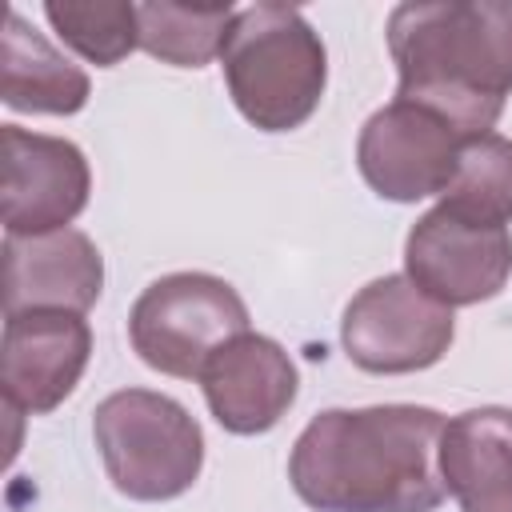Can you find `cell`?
<instances>
[{
	"label": "cell",
	"mask_w": 512,
	"mask_h": 512,
	"mask_svg": "<svg viewBox=\"0 0 512 512\" xmlns=\"http://www.w3.org/2000/svg\"><path fill=\"white\" fill-rule=\"evenodd\" d=\"M4 184L0 216L8 236H44L68 228L92 192V168L84 152L64 136L28 132L20 124L0 128Z\"/></svg>",
	"instance_id": "cell-9"
},
{
	"label": "cell",
	"mask_w": 512,
	"mask_h": 512,
	"mask_svg": "<svg viewBox=\"0 0 512 512\" xmlns=\"http://www.w3.org/2000/svg\"><path fill=\"white\" fill-rule=\"evenodd\" d=\"M440 208L476 224H512V140L480 132L460 144L456 176L440 192Z\"/></svg>",
	"instance_id": "cell-16"
},
{
	"label": "cell",
	"mask_w": 512,
	"mask_h": 512,
	"mask_svg": "<svg viewBox=\"0 0 512 512\" xmlns=\"http://www.w3.org/2000/svg\"><path fill=\"white\" fill-rule=\"evenodd\" d=\"M404 276L444 308L492 300L512 276V232L504 224L464 220L436 204L404 240Z\"/></svg>",
	"instance_id": "cell-8"
},
{
	"label": "cell",
	"mask_w": 512,
	"mask_h": 512,
	"mask_svg": "<svg viewBox=\"0 0 512 512\" xmlns=\"http://www.w3.org/2000/svg\"><path fill=\"white\" fill-rule=\"evenodd\" d=\"M200 388L216 424L232 436H260L284 420L300 376L292 356L260 332H240L216 348L200 372Z\"/></svg>",
	"instance_id": "cell-11"
},
{
	"label": "cell",
	"mask_w": 512,
	"mask_h": 512,
	"mask_svg": "<svg viewBox=\"0 0 512 512\" xmlns=\"http://www.w3.org/2000/svg\"><path fill=\"white\" fill-rule=\"evenodd\" d=\"M88 96H92L88 72L72 64L20 12H8L4 44H0V100L12 112L72 116L88 104Z\"/></svg>",
	"instance_id": "cell-14"
},
{
	"label": "cell",
	"mask_w": 512,
	"mask_h": 512,
	"mask_svg": "<svg viewBox=\"0 0 512 512\" xmlns=\"http://www.w3.org/2000/svg\"><path fill=\"white\" fill-rule=\"evenodd\" d=\"M240 332H248V308L240 292L212 272H168L152 280L128 312L136 356L176 380H200L208 356Z\"/></svg>",
	"instance_id": "cell-5"
},
{
	"label": "cell",
	"mask_w": 512,
	"mask_h": 512,
	"mask_svg": "<svg viewBox=\"0 0 512 512\" xmlns=\"http://www.w3.org/2000/svg\"><path fill=\"white\" fill-rule=\"evenodd\" d=\"M44 16L56 36L96 68H112L140 48L136 4L128 0H48Z\"/></svg>",
	"instance_id": "cell-17"
},
{
	"label": "cell",
	"mask_w": 512,
	"mask_h": 512,
	"mask_svg": "<svg viewBox=\"0 0 512 512\" xmlns=\"http://www.w3.org/2000/svg\"><path fill=\"white\" fill-rule=\"evenodd\" d=\"M440 480L460 512H512V408L484 404L444 420Z\"/></svg>",
	"instance_id": "cell-13"
},
{
	"label": "cell",
	"mask_w": 512,
	"mask_h": 512,
	"mask_svg": "<svg viewBox=\"0 0 512 512\" xmlns=\"http://www.w3.org/2000/svg\"><path fill=\"white\" fill-rule=\"evenodd\" d=\"M92 356V328L84 312L28 308L4 316L0 384L4 404L44 416L72 396Z\"/></svg>",
	"instance_id": "cell-10"
},
{
	"label": "cell",
	"mask_w": 512,
	"mask_h": 512,
	"mask_svg": "<svg viewBox=\"0 0 512 512\" xmlns=\"http://www.w3.org/2000/svg\"><path fill=\"white\" fill-rule=\"evenodd\" d=\"M456 336L452 308L416 288L404 272L364 284L340 320L348 360L376 376H404L432 368Z\"/></svg>",
	"instance_id": "cell-6"
},
{
	"label": "cell",
	"mask_w": 512,
	"mask_h": 512,
	"mask_svg": "<svg viewBox=\"0 0 512 512\" xmlns=\"http://www.w3.org/2000/svg\"><path fill=\"white\" fill-rule=\"evenodd\" d=\"M464 140L468 136L432 108L392 100L364 120L356 140V164L364 184L380 200L416 204L424 196H440L452 184Z\"/></svg>",
	"instance_id": "cell-7"
},
{
	"label": "cell",
	"mask_w": 512,
	"mask_h": 512,
	"mask_svg": "<svg viewBox=\"0 0 512 512\" xmlns=\"http://www.w3.org/2000/svg\"><path fill=\"white\" fill-rule=\"evenodd\" d=\"M444 416L424 404L328 408L296 436L288 480L316 512H436Z\"/></svg>",
	"instance_id": "cell-1"
},
{
	"label": "cell",
	"mask_w": 512,
	"mask_h": 512,
	"mask_svg": "<svg viewBox=\"0 0 512 512\" xmlns=\"http://www.w3.org/2000/svg\"><path fill=\"white\" fill-rule=\"evenodd\" d=\"M236 20L232 4H136L140 48L176 68H204L224 52L228 28Z\"/></svg>",
	"instance_id": "cell-15"
},
{
	"label": "cell",
	"mask_w": 512,
	"mask_h": 512,
	"mask_svg": "<svg viewBox=\"0 0 512 512\" xmlns=\"http://www.w3.org/2000/svg\"><path fill=\"white\" fill-rule=\"evenodd\" d=\"M220 68L232 104L260 132L300 128L320 108L328 84L324 40L304 12L288 4L236 8Z\"/></svg>",
	"instance_id": "cell-3"
},
{
	"label": "cell",
	"mask_w": 512,
	"mask_h": 512,
	"mask_svg": "<svg viewBox=\"0 0 512 512\" xmlns=\"http://www.w3.org/2000/svg\"><path fill=\"white\" fill-rule=\"evenodd\" d=\"M92 436L112 488L160 504L184 496L204 468V432L188 408L152 388H120L92 412Z\"/></svg>",
	"instance_id": "cell-4"
},
{
	"label": "cell",
	"mask_w": 512,
	"mask_h": 512,
	"mask_svg": "<svg viewBox=\"0 0 512 512\" xmlns=\"http://www.w3.org/2000/svg\"><path fill=\"white\" fill-rule=\"evenodd\" d=\"M104 288V260L88 232L4 236V316L28 308L88 312Z\"/></svg>",
	"instance_id": "cell-12"
},
{
	"label": "cell",
	"mask_w": 512,
	"mask_h": 512,
	"mask_svg": "<svg viewBox=\"0 0 512 512\" xmlns=\"http://www.w3.org/2000/svg\"><path fill=\"white\" fill-rule=\"evenodd\" d=\"M388 52L396 100L432 108L464 136L492 132L512 92V4H400L388 16Z\"/></svg>",
	"instance_id": "cell-2"
}]
</instances>
